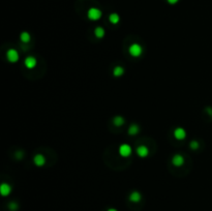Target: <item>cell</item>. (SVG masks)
I'll return each instance as SVG.
<instances>
[{
	"instance_id": "6da1fadb",
	"label": "cell",
	"mask_w": 212,
	"mask_h": 211,
	"mask_svg": "<svg viewBox=\"0 0 212 211\" xmlns=\"http://www.w3.org/2000/svg\"><path fill=\"white\" fill-rule=\"evenodd\" d=\"M128 51H129V54H131L133 57H139L143 53V48L139 43H133V45H131V47H129Z\"/></svg>"
},
{
	"instance_id": "7a4b0ae2",
	"label": "cell",
	"mask_w": 212,
	"mask_h": 211,
	"mask_svg": "<svg viewBox=\"0 0 212 211\" xmlns=\"http://www.w3.org/2000/svg\"><path fill=\"white\" fill-rule=\"evenodd\" d=\"M101 10H99L98 8H95V7H92V8H90L89 10H88V12H87V16H88V18L90 19V20H92V21H97V20H99V19L101 18Z\"/></svg>"
},
{
	"instance_id": "3957f363",
	"label": "cell",
	"mask_w": 212,
	"mask_h": 211,
	"mask_svg": "<svg viewBox=\"0 0 212 211\" xmlns=\"http://www.w3.org/2000/svg\"><path fill=\"white\" fill-rule=\"evenodd\" d=\"M119 154L123 157H128L131 154V147L127 144H122L119 147Z\"/></svg>"
},
{
	"instance_id": "277c9868",
	"label": "cell",
	"mask_w": 212,
	"mask_h": 211,
	"mask_svg": "<svg viewBox=\"0 0 212 211\" xmlns=\"http://www.w3.org/2000/svg\"><path fill=\"white\" fill-rule=\"evenodd\" d=\"M6 57H7L8 61L10 62H17L19 60V53L17 50L10 49L6 52Z\"/></svg>"
},
{
	"instance_id": "5b68a950",
	"label": "cell",
	"mask_w": 212,
	"mask_h": 211,
	"mask_svg": "<svg viewBox=\"0 0 212 211\" xmlns=\"http://www.w3.org/2000/svg\"><path fill=\"white\" fill-rule=\"evenodd\" d=\"M174 137L177 140H184L185 137H186V132H185L184 128L177 127L176 129L174 130Z\"/></svg>"
},
{
	"instance_id": "8992f818",
	"label": "cell",
	"mask_w": 212,
	"mask_h": 211,
	"mask_svg": "<svg viewBox=\"0 0 212 211\" xmlns=\"http://www.w3.org/2000/svg\"><path fill=\"white\" fill-rule=\"evenodd\" d=\"M24 64H25V66L27 67V68L31 69L36 66L37 61H36V59L33 57V56H28V57L25 59V61H24Z\"/></svg>"
},
{
	"instance_id": "52a82bcc",
	"label": "cell",
	"mask_w": 212,
	"mask_h": 211,
	"mask_svg": "<svg viewBox=\"0 0 212 211\" xmlns=\"http://www.w3.org/2000/svg\"><path fill=\"white\" fill-rule=\"evenodd\" d=\"M172 164L175 167H181L184 164V157L180 154H175L172 157Z\"/></svg>"
},
{
	"instance_id": "ba28073f",
	"label": "cell",
	"mask_w": 212,
	"mask_h": 211,
	"mask_svg": "<svg viewBox=\"0 0 212 211\" xmlns=\"http://www.w3.org/2000/svg\"><path fill=\"white\" fill-rule=\"evenodd\" d=\"M12 193V186L7 183H2L0 186V193L2 197H6Z\"/></svg>"
},
{
	"instance_id": "9c48e42d",
	"label": "cell",
	"mask_w": 212,
	"mask_h": 211,
	"mask_svg": "<svg viewBox=\"0 0 212 211\" xmlns=\"http://www.w3.org/2000/svg\"><path fill=\"white\" fill-rule=\"evenodd\" d=\"M33 162L37 167H43L46 164V158H45V156L42 155V154H36L33 157Z\"/></svg>"
},
{
	"instance_id": "30bf717a",
	"label": "cell",
	"mask_w": 212,
	"mask_h": 211,
	"mask_svg": "<svg viewBox=\"0 0 212 211\" xmlns=\"http://www.w3.org/2000/svg\"><path fill=\"white\" fill-rule=\"evenodd\" d=\"M149 153V150L145 145H141L137 148V154L140 156V157H146Z\"/></svg>"
},
{
	"instance_id": "8fae6325",
	"label": "cell",
	"mask_w": 212,
	"mask_h": 211,
	"mask_svg": "<svg viewBox=\"0 0 212 211\" xmlns=\"http://www.w3.org/2000/svg\"><path fill=\"white\" fill-rule=\"evenodd\" d=\"M142 199V195L139 193V191H133V193L129 195V201L133 202V203H138L140 202Z\"/></svg>"
},
{
	"instance_id": "7c38bea8",
	"label": "cell",
	"mask_w": 212,
	"mask_h": 211,
	"mask_svg": "<svg viewBox=\"0 0 212 211\" xmlns=\"http://www.w3.org/2000/svg\"><path fill=\"white\" fill-rule=\"evenodd\" d=\"M105 29L103 27H96L94 30V34L97 38H103L105 36Z\"/></svg>"
},
{
	"instance_id": "4fadbf2b",
	"label": "cell",
	"mask_w": 212,
	"mask_h": 211,
	"mask_svg": "<svg viewBox=\"0 0 212 211\" xmlns=\"http://www.w3.org/2000/svg\"><path fill=\"white\" fill-rule=\"evenodd\" d=\"M20 40H21V42L24 43H28L30 42V34L28 33L27 31L22 32L21 35H20Z\"/></svg>"
},
{
	"instance_id": "5bb4252c",
	"label": "cell",
	"mask_w": 212,
	"mask_h": 211,
	"mask_svg": "<svg viewBox=\"0 0 212 211\" xmlns=\"http://www.w3.org/2000/svg\"><path fill=\"white\" fill-rule=\"evenodd\" d=\"M113 122H114V124H115L116 126H121V125L124 124L125 120H124V118H123V117H121V116H116V117H114Z\"/></svg>"
},
{
	"instance_id": "9a60e30c",
	"label": "cell",
	"mask_w": 212,
	"mask_h": 211,
	"mask_svg": "<svg viewBox=\"0 0 212 211\" xmlns=\"http://www.w3.org/2000/svg\"><path fill=\"white\" fill-rule=\"evenodd\" d=\"M139 130L140 128L137 124H131L128 128V134L131 135V136H135V135H137L138 132H139Z\"/></svg>"
},
{
	"instance_id": "2e32d148",
	"label": "cell",
	"mask_w": 212,
	"mask_h": 211,
	"mask_svg": "<svg viewBox=\"0 0 212 211\" xmlns=\"http://www.w3.org/2000/svg\"><path fill=\"white\" fill-rule=\"evenodd\" d=\"M123 74H124V68H123L122 66H116L113 71V75L115 76V77H120Z\"/></svg>"
},
{
	"instance_id": "e0dca14e",
	"label": "cell",
	"mask_w": 212,
	"mask_h": 211,
	"mask_svg": "<svg viewBox=\"0 0 212 211\" xmlns=\"http://www.w3.org/2000/svg\"><path fill=\"white\" fill-rule=\"evenodd\" d=\"M109 20L112 24H117L119 23V21H120V17H119V15L117 14H111L109 17Z\"/></svg>"
},
{
	"instance_id": "ac0fdd59",
	"label": "cell",
	"mask_w": 212,
	"mask_h": 211,
	"mask_svg": "<svg viewBox=\"0 0 212 211\" xmlns=\"http://www.w3.org/2000/svg\"><path fill=\"white\" fill-rule=\"evenodd\" d=\"M8 209L10 211H17L19 209L18 203H16V202H10V203L8 204Z\"/></svg>"
},
{
	"instance_id": "d6986e66",
	"label": "cell",
	"mask_w": 212,
	"mask_h": 211,
	"mask_svg": "<svg viewBox=\"0 0 212 211\" xmlns=\"http://www.w3.org/2000/svg\"><path fill=\"white\" fill-rule=\"evenodd\" d=\"M199 146H200V144H199L198 141H191V142L189 143V147L191 148V149H194V150L198 149Z\"/></svg>"
},
{
	"instance_id": "ffe728a7",
	"label": "cell",
	"mask_w": 212,
	"mask_h": 211,
	"mask_svg": "<svg viewBox=\"0 0 212 211\" xmlns=\"http://www.w3.org/2000/svg\"><path fill=\"white\" fill-rule=\"evenodd\" d=\"M16 157L17 158H22L23 157V152H21V151L17 152V153H16Z\"/></svg>"
},
{
	"instance_id": "44dd1931",
	"label": "cell",
	"mask_w": 212,
	"mask_h": 211,
	"mask_svg": "<svg viewBox=\"0 0 212 211\" xmlns=\"http://www.w3.org/2000/svg\"><path fill=\"white\" fill-rule=\"evenodd\" d=\"M178 1H179V0H168V2L170 4H175V3H177Z\"/></svg>"
},
{
	"instance_id": "7402d4cb",
	"label": "cell",
	"mask_w": 212,
	"mask_h": 211,
	"mask_svg": "<svg viewBox=\"0 0 212 211\" xmlns=\"http://www.w3.org/2000/svg\"><path fill=\"white\" fill-rule=\"evenodd\" d=\"M206 111L209 113V115H210V116H212V109H211V108H207Z\"/></svg>"
},
{
	"instance_id": "603a6c76",
	"label": "cell",
	"mask_w": 212,
	"mask_h": 211,
	"mask_svg": "<svg viewBox=\"0 0 212 211\" xmlns=\"http://www.w3.org/2000/svg\"><path fill=\"white\" fill-rule=\"evenodd\" d=\"M108 211H118L117 209H114V208H110V209H108Z\"/></svg>"
}]
</instances>
